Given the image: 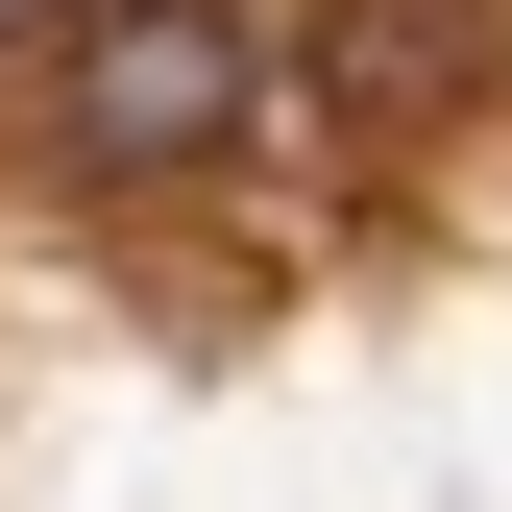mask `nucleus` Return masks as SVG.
I'll use <instances>...</instances> for the list:
<instances>
[{"label": "nucleus", "mask_w": 512, "mask_h": 512, "mask_svg": "<svg viewBox=\"0 0 512 512\" xmlns=\"http://www.w3.org/2000/svg\"><path fill=\"white\" fill-rule=\"evenodd\" d=\"M49 122H74V171H196L269 122V49L220 25V0H98L74 49H49Z\"/></svg>", "instance_id": "nucleus-1"}, {"label": "nucleus", "mask_w": 512, "mask_h": 512, "mask_svg": "<svg viewBox=\"0 0 512 512\" xmlns=\"http://www.w3.org/2000/svg\"><path fill=\"white\" fill-rule=\"evenodd\" d=\"M293 98H317V122H366V147H415V122H464V98H488V0H317Z\"/></svg>", "instance_id": "nucleus-2"}]
</instances>
